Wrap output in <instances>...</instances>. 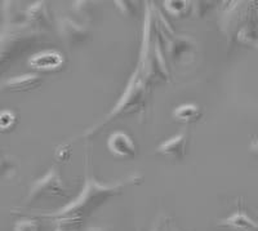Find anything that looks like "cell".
<instances>
[{
	"instance_id": "5",
	"label": "cell",
	"mask_w": 258,
	"mask_h": 231,
	"mask_svg": "<svg viewBox=\"0 0 258 231\" xmlns=\"http://www.w3.org/2000/svg\"><path fill=\"white\" fill-rule=\"evenodd\" d=\"M29 64L32 69H36V70H58L63 64V56L54 50H47L32 57Z\"/></svg>"
},
{
	"instance_id": "10",
	"label": "cell",
	"mask_w": 258,
	"mask_h": 231,
	"mask_svg": "<svg viewBox=\"0 0 258 231\" xmlns=\"http://www.w3.org/2000/svg\"><path fill=\"white\" fill-rule=\"evenodd\" d=\"M17 124V117L11 110H3L0 111V131L7 132L12 131Z\"/></svg>"
},
{
	"instance_id": "1",
	"label": "cell",
	"mask_w": 258,
	"mask_h": 231,
	"mask_svg": "<svg viewBox=\"0 0 258 231\" xmlns=\"http://www.w3.org/2000/svg\"><path fill=\"white\" fill-rule=\"evenodd\" d=\"M120 184H115L112 186H102L97 182L89 181L80 198H78L74 204L69 205L64 211H61V213L57 214V217L59 219H66V221H71V219L75 221V219L88 216L96 208L105 203L106 199H109L110 196L120 193Z\"/></svg>"
},
{
	"instance_id": "12",
	"label": "cell",
	"mask_w": 258,
	"mask_h": 231,
	"mask_svg": "<svg viewBox=\"0 0 258 231\" xmlns=\"http://www.w3.org/2000/svg\"><path fill=\"white\" fill-rule=\"evenodd\" d=\"M15 231H40V227L35 221H22L16 225Z\"/></svg>"
},
{
	"instance_id": "3",
	"label": "cell",
	"mask_w": 258,
	"mask_h": 231,
	"mask_svg": "<svg viewBox=\"0 0 258 231\" xmlns=\"http://www.w3.org/2000/svg\"><path fill=\"white\" fill-rule=\"evenodd\" d=\"M110 152L116 158L131 159L135 158L137 154V146H136L135 141L132 140L131 136H128L125 132L117 131L112 133L109 137L107 142Z\"/></svg>"
},
{
	"instance_id": "8",
	"label": "cell",
	"mask_w": 258,
	"mask_h": 231,
	"mask_svg": "<svg viewBox=\"0 0 258 231\" xmlns=\"http://www.w3.org/2000/svg\"><path fill=\"white\" fill-rule=\"evenodd\" d=\"M61 38H63L64 40L75 43V41L83 40L87 36V31L79 25H75L71 21L64 20L63 22H61Z\"/></svg>"
},
{
	"instance_id": "6",
	"label": "cell",
	"mask_w": 258,
	"mask_h": 231,
	"mask_svg": "<svg viewBox=\"0 0 258 231\" xmlns=\"http://www.w3.org/2000/svg\"><path fill=\"white\" fill-rule=\"evenodd\" d=\"M43 83V79L38 75H24L16 76L7 80L3 84L4 89L11 92H30L36 89Z\"/></svg>"
},
{
	"instance_id": "2",
	"label": "cell",
	"mask_w": 258,
	"mask_h": 231,
	"mask_svg": "<svg viewBox=\"0 0 258 231\" xmlns=\"http://www.w3.org/2000/svg\"><path fill=\"white\" fill-rule=\"evenodd\" d=\"M70 195L61 176L56 170H49L47 175L36 181L30 189L29 200H39L41 198H68Z\"/></svg>"
},
{
	"instance_id": "9",
	"label": "cell",
	"mask_w": 258,
	"mask_h": 231,
	"mask_svg": "<svg viewBox=\"0 0 258 231\" xmlns=\"http://www.w3.org/2000/svg\"><path fill=\"white\" fill-rule=\"evenodd\" d=\"M222 226L235 228L238 231H255V223L248 216L243 213H235L231 217L226 218L221 223Z\"/></svg>"
},
{
	"instance_id": "4",
	"label": "cell",
	"mask_w": 258,
	"mask_h": 231,
	"mask_svg": "<svg viewBox=\"0 0 258 231\" xmlns=\"http://www.w3.org/2000/svg\"><path fill=\"white\" fill-rule=\"evenodd\" d=\"M187 140V133L182 132L179 135L165 141L164 144H161L158 149V154L163 155L164 158L170 159V160H182L186 155Z\"/></svg>"
},
{
	"instance_id": "7",
	"label": "cell",
	"mask_w": 258,
	"mask_h": 231,
	"mask_svg": "<svg viewBox=\"0 0 258 231\" xmlns=\"http://www.w3.org/2000/svg\"><path fill=\"white\" fill-rule=\"evenodd\" d=\"M202 117V108L195 103H185V105L178 106L173 111L174 120L183 124L197 123Z\"/></svg>"
},
{
	"instance_id": "11",
	"label": "cell",
	"mask_w": 258,
	"mask_h": 231,
	"mask_svg": "<svg viewBox=\"0 0 258 231\" xmlns=\"http://www.w3.org/2000/svg\"><path fill=\"white\" fill-rule=\"evenodd\" d=\"M54 158L59 163H66L70 160L71 158V146L70 145H61L57 147L56 152H54Z\"/></svg>"
}]
</instances>
